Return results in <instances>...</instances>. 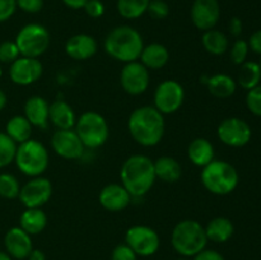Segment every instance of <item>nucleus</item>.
Returning a JSON list of instances; mask_svg holds the SVG:
<instances>
[{"instance_id":"nucleus-1","label":"nucleus","mask_w":261,"mask_h":260,"mask_svg":"<svg viewBox=\"0 0 261 260\" xmlns=\"http://www.w3.org/2000/svg\"><path fill=\"white\" fill-rule=\"evenodd\" d=\"M127 130L139 145L154 147L165 135V115L150 105L137 107L127 120Z\"/></svg>"},{"instance_id":"nucleus-2","label":"nucleus","mask_w":261,"mask_h":260,"mask_svg":"<svg viewBox=\"0 0 261 260\" xmlns=\"http://www.w3.org/2000/svg\"><path fill=\"white\" fill-rule=\"evenodd\" d=\"M121 185L132 198H143L155 183L154 162L145 154H133L125 160L120 171Z\"/></svg>"},{"instance_id":"nucleus-3","label":"nucleus","mask_w":261,"mask_h":260,"mask_svg":"<svg viewBox=\"0 0 261 260\" xmlns=\"http://www.w3.org/2000/svg\"><path fill=\"white\" fill-rule=\"evenodd\" d=\"M143 47L144 41L139 31L125 24L112 28L103 41L107 55L124 64L139 60Z\"/></svg>"},{"instance_id":"nucleus-4","label":"nucleus","mask_w":261,"mask_h":260,"mask_svg":"<svg viewBox=\"0 0 261 260\" xmlns=\"http://www.w3.org/2000/svg\"><path fill=\"white\" fill-rule=\"evenodd\" d=\"M171 244L181 256L194 257L205 249L208 244L205 228L195 219H184L173 227Z\"/></svg>"},{"instance_id":"nucleus-5","label":"nucleus","mask_w":261,"mask_h":260,"mask_svg":"<svg viewBox=\"0 0 261 260\" xmlns=\"http://www.w3.org/2000/svg\"><path fill=\"white\" fill-rule=\"evenodd\" d=\"M200 180L209 193L214 195H228L239 185L240 176L231 163L222 160H213L203 167Z\"/></svg>"},{"instance_id":"nucleus-6","label":"nucleus","mask_w":261,"mask_h":260,"mask_svg":"<svg viewBox=\"0 0 261 260\" xmlns=\"http://www.w3.org/2000/svg\"><path fill=\"white\" fill-rule=\"evenodd\" d=\"M14 162L18 170L28 177L42 176L50 163V155L45 145L36 139H28L17 147Z\"/></svg>"},{"instance_id":"nucleus-7","label":"nucleus","mask_w":261,"mask_h":260,"mask_svg":"<svg viewBox=\"0 0 261 260\" xmlns=\"http://www.w3.org/2000/svg\"><path fill=\"white\" fill-rule=\"evenodd\" d=\"M74 130L83 145L88 149H97L109 140L110 126L107 120L97 111H86L76 119Z\"/></svg>"},{"instance_id":"nucleus-8","label":"nucleus","mask_w":261,"mask_h":260,"mask_svg":"<svg viewBox=\"0 0 261 260\" xmlns=\"http://www.w3.org/2000/svg\"><path fill=\"white\" fill-rule=\"evenodd\" d=\"M14 42L17 43L20 56L38 59L50 47L51 36L45 25L30 23L20 28Z\"/></svg>"},{"instance_id":"nucleus-9","label":"nucleus","mask_w":261,"mask_h":260,"mask_svg":"<svg viewBox=\"0 0 261 260\" xmlns=\"http://www.w3.org/2000/svg\"><path fill=\"white\" fill-rule=\"evenodd\" d=\"M185 101V89L180 82L175 79H166L161 82L154 89L153 106L162 115L177 112Z\"/></svg>"},{"instance_id":"nucleus-10","label":"nucleus","mask_w":261,"mask_h":260,"mask_svg":"<svg viewBox=\"0 0 261 260\" xmlns=\"http://www.w3.org/2000/svg\"><path fill=\"white\" fill-rule=\"evenodd\" d=\"M125 244L138 256H152L161 246L160 235L152 227L144 224L132 226L125 233Z\"/></svg>"},{"instance_id":"nucleus-11","label":"nucleus","mask_w":261,"mask_h":260,"mask_svg":"<svg viewBox=\"0 0 261 260\" xmlns=\"http://www.w3.org/2000/svg\"><path fill=\"white\" fill-rule=\"evenodd\" d=\"M53 195V184L43 176L31 177L30 181L20 186L19 199L24 208H42Z\"/></svg>"},{"instance_id":"nucleus-12","label":"nucleus","mask_w":261,"mask_h":260,"mask_svg":"<svg viewBox=\"0 0 261 260\" xmlns=\"http://www.w3.org/2000/svg\"><path fill=\"white\" fill-rule=\"evenodd\" d=\"M149 70L139 60L126 63L120 73V84L130 96H140L149 88Z\"/></svg>"},{"instance_id":"nucleus-13","label":"nucleus","mask_w":261,"mask_h":260,"mask_svg":"<svg viewBox=\"0 0 261 260\" xmlns=\"http://www.w3.org/2000/svg\"><path fill=\"white\" fill-rule=\"evenodd\" d=\"M218 139L228 147L240 148L246 145L251 139V127L245 120L240 117L224 119L217 129Z\"/></svg>"},{"instance_id":"nucleus-14","label":"nucleus","mask_w":261,"mask_h":260,"mask_svg":"<svg viewBox=\"0 0 261 260\" xmlns=\"http://www.w3.org/2000/svg\"><path fill=\"white\" fill-rule=\"evenodd\" d=\"M51 148L64 160H79L84 154L86 147L74 129L55 130L51 137Z\"/></svg>"},{"instance_id":"nucleus-15","label":"nucleus","mask_w":261,"mask_h":260,"mask_svg":"<svg viewBox=\"0 0 261 260\" xmlns=\"http://www.w3.org/2000/svg\"><path fill=\"white\" fill-rule=\"evenodd\" d=\"M43 66L38 59L19 56L9 65L10 81L18 86H31L42 76Z\"/></svg>"},{"instance_id":"nucleus-16","label":"nucleus","mask_w":261,"mask_h":260,"mask_svg":"<svg viewBox=\"0 0 261 260\" xmlns=\"http://www.w3.org/2000/svg\"><path fill=\"white\" fill-rule=\"evenodd\" d=\"M190 17L193 24L199 31L213 30L221 18V7L218 0H194Z\"/></svg>"},{"instance_id":"nucleus-17","label":"nucleus","mask_w":261,"mask_h":260,"mask_svg":"<svg viewBox=\"0 0 261 260\" xmlns=\"http://www.w3.org/2000/svg\"><path fill=\"white\" fill-rule=\"evenodd\" d=\"M4 246L7 254L17 260L27 259L33 249L31 235L23 231L19 226L8 229L4 236Z\"/></svg>"},{"instance_id":"nucleus-18","label":"nucleus","mask_w":261,"mask_h":260,"mask_svg":"<svg viewBox=\"0 0 261 260\" xmlns=\"http://www.w3.org/2000/svg\"><path fill=\"white\" fill-rule=\"evenodd\" d=\"M132 195L121 184H109L99 191L98 201L109 212H121L132 203Z\"/></svg>"},{"instance_id":"nucleus-19","label":"nucleus","mask_w":261,"mask_h":260,"mask_svg":"<svg viewBox=\"0 0 261 260\" xmlns=\"http://www.w3.org/2000/svg\"><path fill=\"white\" fill-rule=\"evenodd\" d=\"M97 50H98V43L96 38L87 33L71 36L65 43L66 55L76 61H84L93 58Z\"/></svg>"},{"instance_id":"nucleus-20","label":"nucleus","mask_w":261,"mask_h":260,"mask_svg":"<svg viewBox=\"0 0 261 260\" xmlns=\"http://www.w3.org/2000/svg\"><path fill=\"white\" fill-rule=\"evenodd\" d=\"M48 109L50 103L41 96H32L24 102L23 112L33 127L47 129L48 126Z\"/></svg>"},{"instance_id":"nucleus-21","label":"nucleus","mask_w":261,"mask_h":260,"mask_svg":"<svg viewBox=\"0 0 261 260\" xmlns=\"http://www.w3.org/2000/svg\"><path fill=\"white\" fill-rule=\"evenodd\" d=\"M76 115L73 107L64 99H56L50 103L48 109V122L56 127V130L74 129L76 122Z\"/></svg>"},{"instance_id":"nucleus-22","label":"nucleus","mask_w":261,"mask_h":260,"mask_svg":"<svg viewBox=\"0 0 261 260\" xmlns=\"http://www.w3.org/2000/svg\"><path fill=\"white\" fill-rule=\"evenodd\" d=\"M170 60V51L162 43L153 42L144 45L139 61L148 70H158L167 65Z\"/></svg>"},{"instance_id":"nucleus-23","label":"nucleus","mask_w":261,"mask_h":260,"mask_svg":"<svg viewBox=\"0 0 261 260\" xmlns=\"http://www.w3.org/2000/svg\"><path fill=\"white\" fill-rule=\"evenodd\" d=\"M214 145L206 138H195L188 147V157L193 165L205 167L214 160Z\"/></svg>"},{"instance_id":"nucleus-24","label":"nucleus","mask_w":261,"mask_h":260,"mask_svg":"<svg viewBox=\"0 0 261 260\" xmlns=\"http://www.w3.org/2000/svg\"><path fill=\"white\" fill-rule=\"evenodd\" d=\"M153 162H154L155 178H160L163 183L175 184L182 176V167L176 158L162 155Z\"/></svg>"},{"instance_id":"nucleus-25","label":"nucleus","mask_w":261,"mask_h":260,"mask_svg":"<svg viewBox=\"0 0 261 260\" xmlns=\"http://www.w3.org/2000/svg\"><path fill=\"white\" fill-rule=\"evenodd\" d=\"M204 228H205L208 241L216 242V244L227 242L234 232L233 223L231 219L226 218V217H216V218L211 219Z\"/></svg>"},{"instance_id":"nucleus-26","label":"nucleus","mask_w":261,"mask_h":260,"mask_svg":"<svg viewBox=\"0 0 261 260\" xmlns=\"http://www.w3.org/2000/svg\"><path fill=\"white\" fill-rule=\"evenodd\" d=\"M47 214L42 208H25L19 217V227L28 235H38L47 226Z\"/></svg>"},{"instance_id":"nucleus-27","label":"nucleus","mask_w":261,"mask_h":260,"mask_svg":"<svg viewBox=\"0 0 261 260\" xmlns=\"http://www.w3.org/2000/svg\"><path fill=\"white\" fill-rule=\"evenodd\" d=\"M206 88L212 96H214L216 98L224 99L233 96L237 88V83L232 76L219 73L206 79Z\"/></svg>"},{"instance_id":"nucleus-28","label":"nucleus","mask_w":261,"mask_h":260,"mask_svg":"<svg viewBox=\"0 0 261 260\" xmlns=\"http://www.w3.org/2000/svg\"><path fill=\"white\" fill-rule=\"evenodd\" d=\"M32 130V124L28 121L24 115H15L10 117L5 125V134L17 145L31 139Z\"/></svg>"},{"instance_id":"nucleus-29","label":"nucleus","mask_w":261,"mask_h":260,"mask_svg":"<svg viewBox=\"0 0 261 260\" xmlns=\"http://www.w3.org/2000/svg\"><path fill=\"white\" fill-rule=\"evenodd\" d=\"M201 45L205 48L206 53L212 54V55H223L229 47L228 37L224 35L222 31L218 30H209L203 33L201 37Z\"/></svg>"},{"instance_id":"nucleus-30","label":"nucleus","mask_w":261,"mask_h":260,"mask_svg":"<svg viewBox=\"0 0 261 260\" xmlns=\"http://www.w3.org/2000/svg\"><path fill=\"white\" fill-rule=\"evenodd\" d=\"M261 81V68L255 61H245L241 65V69L239 71V82L240 86L244 89H252L254 87L259 86Z\"/></svg>"},{"instance_id":"nucleus-31","label":"nucleus","mask_w":261,"mask_h":260,"mask_svg":"<svg viewBox=\"0 0 261 260\" xmlns=\"http://www.w3.org/2000/svg\"><path fill=\"white\" fill-rule=\"evenodd\" d=\"M150 0H117V12L125 19H138L147 13Z\"/></svg>"},{"instance_id":"nucleus-32","label":"nucleus","mask_w":261,"mask_h":260,"mask_svg":"<svg viewBox=\"0 0 261 260\" xmlns=\"http://www.w3.org/2000/svg\"><path fill=\"white\" fill-rule=\"evenodd\" d=\"M20 191V184L12 173H0V196L4 199L18 198Z\"/></svg>"},{"instance_id":"nucleus-33","label":"nucleus","mask_w":261,"mask_h":260,"mask_svg":"<svg viewBox=\"0 0 261 260\" xmlns=\"http://www.w3.org/2000/svg\"><path fill=\"white\" fill-rule=\"evenodd\" d=\"M18 145L5 134L0 132V168H4L14 162Z\"/></svg>"},{"instance_id":"nucleus-34","label":"nucleus","mask_w":261,"mask_h":260,"mask_svg":"<svg viewBox=\"0 0 261 260\" xmlns=\"http://www.w3.org/2000/svg\"><path fill=\"white\" fill-rule=\"evenodd\" d=\"M20 56L18 46L14 41H4L0 43V64L10 65Z\"/></svg>"},{"instance_id":"nucleus-35","label":"nucleus","mask_w":261,"mask_h":260,"mask_svg":"<svg viewBox=\"0 0 261 260\" xmlns=\"http://www.w3.org/2000/svg\"><path fill=\"white\" fill-rule=\"evenodd\" d=\"M249 43L244 40H237L231 47V60L236 65H242L249 54Z\"/></svg>"},{"instance_id":"nucleus-36","label":"nucleus","mask_w":261,"mask_h":260,"mask_svg":"<svg viewBox=\"0 0 261 260\" xmlns=\"http://www.w3.org/2000/svg\"><path fill=\"white\" fill-rule=\"evenodd\" d=\"M246 105L252 114L261 117V84L247 92Z\"/></svg>"},{"instance_id":"nucleus-37","label":"nucleus","mask_w":261,"mask_h":260,"mask_svg":"<svg viewBox=\"0 0 261 260\" xmlns=\"http://www.w3.org/2000/svg\"><path fill=\"white\" fill-rule=\"evenodd\" d=\"M147 13L154 19H165L170 14V7L165 0H150Z\"/></svg>"},{"instance_id":"nucleus-38","label":"nucleus","mask_w":261,"mask_h":260,"mask_svg":"<svg viewBox=\"0 0 261 260\" xmlns=\"http://www.w3.org/2000/svg\"><path fill=\"white\" fill-rule=\"evenodd\" d=\"M138 255L127 246L126 244H120L112 250L111 260H137Z\"/></svg>"},{"instance_id":"nucleus-39","label":"nucleus","mask_w":261,"mask_h":260,"mask_svg":"<svg viewBox=\"0 0 261 260\" xmlns=\"http://www.w3.org/2000/svg\"><path fill=\"white\" fill-rule=\"evenodd\" d=\"M17 10L15 0H0V23L9 20Z\"/></svg>"},{"instance_id":"nucleus-40","label":"nucleus","mask_w":261,"mask_h":260,"mask_svg":"<svg viewBox=\"0 0 261 260\" xmlns=\"http://www.w3.org/2000/svg\"><path fill=\"white\" fill-rule=\"evenodd\" d=\"M83 9L91 18H99L103 15L105 5L101 0H87Z\"/></svg>"},{"instance_id":"nucleus-41","label":"nucleus","mask_w":261,"mask_h":260,"mask_svg":"<svg viewBox=\"0 0 261 260\" xmlns=\"http://www.w3.org/2000/svg\"><path fill=\"white\" fill-rule=\"evenodd\" d=\"M15 3H17V8L30 14L41 12L43 8V0H15Z\"/></svg>"},{"instance_id":"nucleus-42","label":"nucleus","mask_w":261,"mask_h":260,"mask_svg":"<svg viewBox=\"0 0 261 260\" xmlns=\"http://www.w3.org/2000/svg\"><path fill=\"white\" fill-rule=\"evenodd\" d=\"M193 260H226L222 254H219L216 250H208L204 249L201 250L199 254L194 256Z\"/></svg>"},{"instance_id":"nucleus-43","label":"nucleus","mask_w":261,"mask_h":260,"mask_svg":"<svg viewBox=\"0 0 261 260\" xmlns=\"http://www.w3.org/2000/svg\"><path fill=\"white\" fill-rule=\"evenodd\" d=\"M249 47L251 48L255 54L261 55V30L252 33V36L250 37L249 41Z\"/></svg>"},{"instance_id":"nucleus-44","label":"nucleus","mask_w":261,"mask_h":260,"mask_svg":"<svg viewBox=\"0 0 261 260\" xmlns=\"http://www.w3.org/2000/svg\"><path fill=\"white\" fill-rule=\"evenodd\" d=\"M242 28H244V25H242V20L240 19V18L233 17L231 20H229L228 30H229V33H231L232 36H234V37H239V36L242 33Z\"/></svg>"},{"instance_id":"nucleus-45","label":"nucleus","mask_w":261,"mask_h":260,"mask_svg":"<svg viewBox=\"0 0 261 260\" xmlns=\"http://www.w3.org/2000/svg\"><path fill=\"white\" fill-rule=\"evenodd\" d=\"M63 3L70 9H83L87 0H63Z\"/></svg>"},{"instance_id":"nucleus-46","label":"nucleus","mask_w":261,"mask_h":260,"mask_svg":"<svg viewBox=\"0 0 261 260\" xmlns=\"http://www.w3.org/2000/svg\"><path fill=\"white\" fill-rule=\"evenodd\" d=\"M27 259L28 260H46V255L42 250L32 249V251L30 252Z\"/></svg>"},{"instance_id":"nucleus-47","label":"nucleus","mask_w":261,"mask_h":260,"mask_svg":"<svg viewBox=\"0 0 261 260\" xmlns=\"http://www.w3.org/2000/svg\"><path fill=\"white\" fill-rule=\"evenodd\" d=\"M7 103H8V97H7V94H5V92L3 91L2 88H0V111L5 109V106H7Z\"/></svg>"},{"instance_id":"nucleus-48","label":"nucleus","mask_w":261,"mask_h":260,"mask_svg":"<svg viewBox=\"0 0 261 260\" xmlns=\"http://www.w3.org/2000/svg\"><path fill=\"white\" fill-rule=\"evenodd\" d=\"M0 260H12V257L4 251H0Z\"/></svg>"},{"instance_id":"nucleus-49","label":"nucleus","mask_w":261,"mask_h":260,"mask_svg":"<svg viewBox=\"0 0 261 260\" xmlns=\"http://www.w3.org/2000/svg\"><path fill=\"white\" fill-rule=\"evenodd\" d=\"M3 76V68H2V64H0V79H2Z\"/></svg>"},{"instance_id":"nucleus-50","label":"nucleus","mask_w":261,"mask_h":260,"mask_svg":"<svg viewBox=\"0 0 261 260\" xmlns=\"http://www.w3.org/2000/svg\"><path fill=\"white\" fill-rule=\"evenodd\" d=\"M176 260H189L188 257H180V259H176Z\"/></svg>"},{"instance_id":"nucleus-51","label":"nucleus","mask_w":261,"mask_h":260,"mask_svg":"<svg viewBox=\"0 0 261 260\" xmlns=\"http://www.w3.org/2000/svg\"><path fill=\"white\" fill-rule=\"evenodd\" d=\"M257 64H259V65H260V68H261V59H260V61H259V63H257Z\"/></svg>"}]
</instances>
